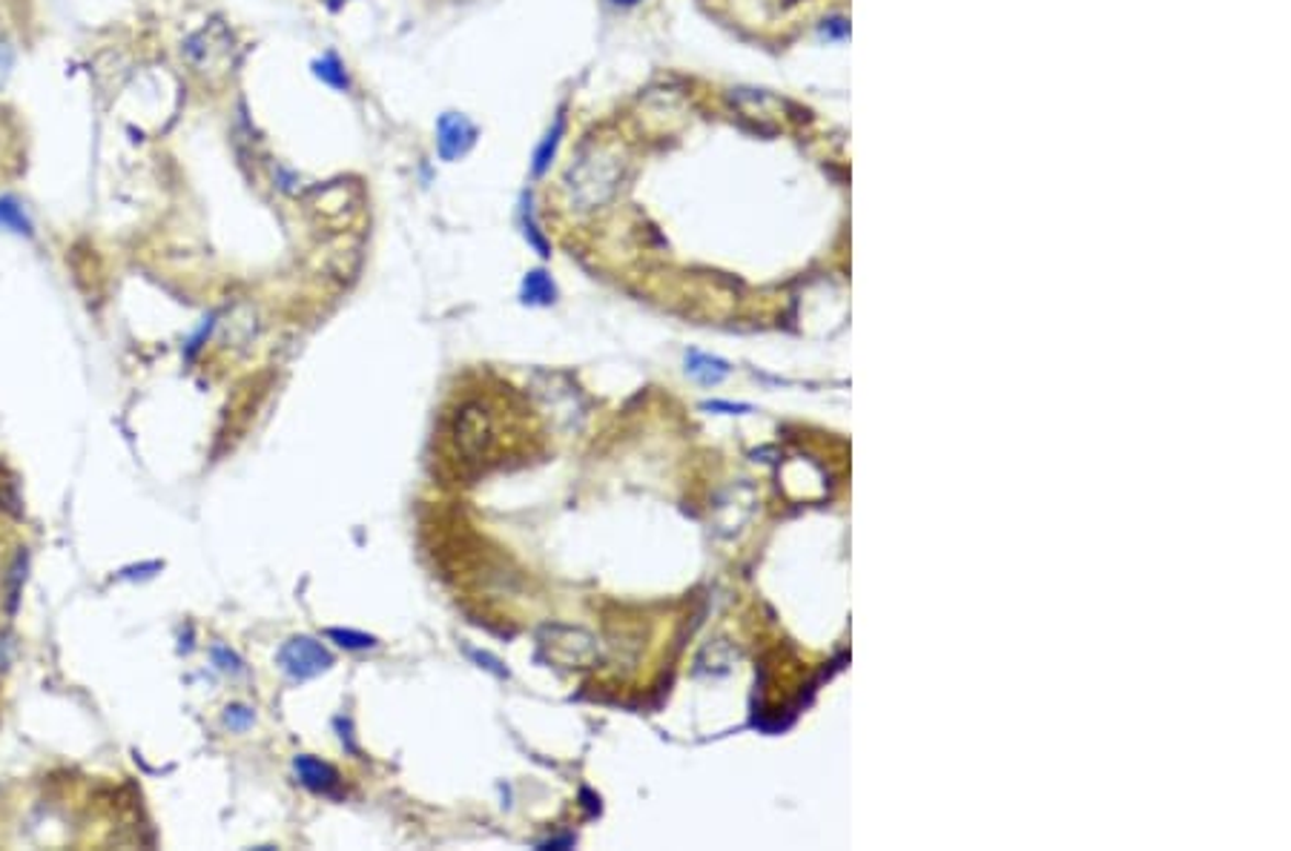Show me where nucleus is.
<instances>
[{
  "instance_id": "7ed1b4c3",
  "label": "nucleus",
  "mask_w": 1291,
  "mask_h": 851,
  "mask_svg": "<svg viewBox=\"0 0 1291 851\" xmlns=\"http://www.w3.org/2000/svg\"><path fill=\"white\" fill-rule=\"evenodd\" d=\"M540 648L549 662L563 668H592L600 657L597 637L572 625H546L540 634Z\"/></svg>"
},
{
  "instance_id": "2eb2a0df",
  "label": "nucleus",
  "mask_w": 1291,
  "mask_h": 851,
  "mask_svg": "<svg viewBox=\"0 0 1291 851\" xmlns=\"http://www.w3.org/2000/svg\"><path fill=\"white\" fill-rule=\"evenodd\" d=\"M327 637L336 639V645L348 648V651H362V648H373V645H377V637L350 628H327Z\"/></svg>"
},
{
  "instance_id": "20e7f679",
  "label": "nucleus",
  "mask_w": 1291,
  "mask_h": 851,
  "mask_svg": "<svg viewBox=\"0 0 1291 851\" xmlns=\"http://www.w3.org/2000/svg\"><path fill=\"white\" fill-rule=\"evenodd\" d=\"M279 666L284 668V674L290 680H313V677L325 674L334 666V654L327 651L325 645L316 643L313 637H293L279 648Z\"/></svg>"
},
{
  "instance_id": "39448f33",
  "label": "nucleus",
  "mask_w": 1291,
  "mask_h": 851,
  "mask_svg": "<svg viewBox=\"0 0 1291 851\" xmlns=\"http://www.w3.org/2000/svg\"><path fill=\"white\" fill-rule=\"evenodd\" d=\"M453 439H457V447H460L462 456L471 462L489 456L494 442H497V436H494V422H491V416L485 413L480 405H465V408L457 413Z\"/></svg>"
},
{
  "instance_id": "dca6fc26",
  "label": "nucleus",
  "mask_w": 1291,
  "mask_h": 851,
  "mask_svg": "<svg viewBox=\"0 0 1291 851\" xmlns=\"http://www.w3.org/2000/svg\"><path fill=\"white\" fill-rule=\"evenodd\" d=\"M252 719H256V714H252V708H247V705L242 703H233L224 708V726L231 728V731L242 734L247 731V728L252 726Z\"/></svg>"
},
{
  "instance_id": "a211bd4d",
  "label": "nucleus",
  "mask_w": 1291,
  "mask_h": 851,
  "mask_svg": "<svg viewBox=\"0 0 1291 851\" xmlns=\"http://www.w3.org/2000/svg\"><path fill=\"white\" fill-rule=\"evenodd\" d=\"M12 69H15V46L9 44V37H0V92L7 89Z\"/></svg>"
},
{
  "instance_id": "412c9836",
  "label": "nucleus",
  "mask_w": 1291,
  "mask_h": 851,
  "mask_svg": "<svg viewBox=\"0 0 1291 851\" xmlns=\"http://www.w3.org/2000/svg\"><path fill=\"white\" fill-rule=\"evenodd\" d=\"M341 3H348V0H330V9H341Z\"/></svg>"
},
{
  "instance_id": "4468645a",
  "label": "nucleus",
  "mask_w": 1291,
  "mask_h": 851,
  "mask_svg": "<svg viewBox=\"0 0 1291 851\" xmlns=\"http://www.w3.org/2000/svg\"><path fill=\"white\" fill-rule=\"evenodd\" d=\"M689 373H692V376H698L700 382H706V385H709V382H720V378L727 376L729 371H727V364L718 362V359H709V355H698V353H695L689 359Z\"/></svg>"
},
{
  "instance_id": "ddd939ff",
  "label": "nucleus",
  "mask_w": 1291,
  "mask_h": 851,
  "mask_svg": "<svg viewBox=\"0 0 1291 851\" xmlns=\"http://www.w3.org/2000/svg\"><path fill=\"white\" fill-rule=\"evenodd\" d=\"M520 222H523V232H526L528 245L537 247V252H540V256H549V245H546V238H542L540 227H537V222H535V209H531V195H523Z\"/></svg>"
},
{
  "instance_id": "9b49d317",
  "label": "nucleus",
  "mask_w": 1291,
  "mask_h": 851,
  "mask_svg": "<svg viewBox=\"0 0 1291 851\" xmlns=\"http://www.w3.org/2000/svg\"><path fill=\"white\" fill-rule=\"evenodd\" d=\"M563 118H557L554 126H551L549 133H546V138L540 141V147H537L535 152V163H531V172H535L537 178L546 175V170L551 167V161H554L557 156V147H560V138H563Z\"/></svg>"
},
{
  "instance_id": "1a4fd4ad",
  "label": "nucleus",
  "mask_w": 1291,
  "mask_h": 851,
  "mask_svg": "<svg viewBox=\"0 0 1291 851\" xmlns=\"http://www.w3.org/2000/svg\"><path fill=\"white\" fill-rule=\"evenodd\" d=\"M313 75L330 89H336V92H348L350 89L348 69H345V64H341L336 53H325L319 60H313Z\"/></svg>"
},
{
  "instance_id": "f3484780",
  "label": "nucleus",
  "mask_w": 1291,
  "mask_h": 851,
  "mask_svg": "<svg viewBox=\"0 0 1291 851\" xmlns=\"http://www.w3.org/2000/svg\"><path fill=\"white\" fill-rule=\"evenodd\" d=\"M213 662L222 674H245V662L224 645H213Z\"/></svg>"
},
{
  "instance_id": "6ab92c4d",
  "label": "nucleus",
  "mask_w": 1291,
  "mask_h": 851,
  "mask_svg": "<svg viewBox=\"0 0 1291 851\" xmlns=\"http://www.w3.org/2000/svg\"><path fill=\"white\" fill-rule=\"evenodd\" d=\"M574 846V837H554V840H546V843H540V849H572Z\"/></svg>"
},
{
  "instance_id": "f03ea898",
  "label": "nucleus",
  "mask_w": 1291,
  "mask_h": 851,
  "mask_svg": "<svg viewBox=\"0 0 1291 851\" xmlns=\"http://www.w3.org/2000/svg\"><path fill=\"white\" fill-rule=\"evenodd\" d=\"M181 55L199 75L218 78V75L231 72L233 55H236V37L222 21H210L199 32L187 37L184 46H181Z\"/></svg>"
},
{
  "instance_id": "423d86ee",
  "label": "nucleus",
  "mask_w": 1291,
  "mask_h": 851,
  "mask_svg": "<svg viewBox=\"0 0 1291 851\" xmlns=\"http://www.w3.org/2000/svg\"><path fill=\"white\" fill-rule=\"evenodd\" d=\"M476 144L474 121L462 112H446L437 121V152L442 161H457L468 156Z\"/></svg>"
},
{
  "instance_id": "aec40b11",
  "label": "nucleus",
  "mask_w": 1291,
  "mask_h": 851,
  "mask_svg": "<svg viewBox=\"0 0 1291 851\" xmlns=\"http://www.w3.org/2000/svg\"><path fill=\"white\" fill-rule=\"evenodd\" d=\"M611 3H615V7L631 9V7H638V3H643V0H611Z\"/></svg>"
},
{
  "instance_id": "6e6552de",
  "label": "nucleus",
  "mask_w": 1291,
  "mask_h": 851,
  "mask_svg": "<svg viewBox=\"0 0 1291 851\" xmlns=\"http://www.w3.org/2000/svg\"><path fill=\"white\" fill-rule=\"evenodd\" d=\"M523 302L537 304V307H549L557 302V287L551 282V275L546 270H531L523 279Z\"/></svg>"
},
{
  "instance_id": "0eeeda50",
  "label": "nucleus",
  "mask_w": 1291,
  "mask_h": 851,
  "mask_svg": "<svg viewBox=\"0 0 1291 851\" xmlns=\"http://www.w3.org/2000/svg\"><path fill=\"white\" fill-rule=\"evenodd\" d=\"M293 769H296L299 783L305 785L307 792L336 794V788H339V774H336V771L330 769L327 763L316 760V757L296 754V760H293Z\"/></svg>"
},
{
  "instance_id": "f257e3e1",
  "label": "nucleus",
  "mask_w": 1291,
  "mask_h": 851,
  "mask_svg": "<svg viewBox=\"0 0 1291 851\" xmlns=\"http://www.w3.org/2000/svg\"><path fill=\"white\" fill-rule=\"evenodd\" d=\"M563 184L569 204L580 213H592L615 195L617 184H620V163L609 152L592 149L565 170Z\"/></svg>"
},
{
  "instance_id": "f8f14e48",
  "label": "nucleus",
  "mask_w": 1291,
  "mask_h": 851,
  "mask_svg": "<svg viewBox=\"0 0 1291 851\" xmlns=\"http://www.w3.org/2000/svg\"><path fill=\"white\" fill-rule=\"evenodd\" d=\"M26 565H30V556H26V551H21V554L15 556V563H12V568H9V579H7V588H9V605H7V611H9V614H15L18 602H21L23 582H26Z\"/></svg>"
},
{
  "instance_id": "9d476101",
  "label": "nucleus",
  "mask_w": 1291,
  "mask_h": 851,
  "mask_svg": "<svg viewBox=\"0 0 1291 851\" xmlns=\"http://www.w3.org/2000/svg\"><path fill=\"white\" fill-rule=\"evenodd\" d=\"M0 230L15 232V236H32L30 215L21 207V201H15L12 195L0 198Z\"/></svg>"
}]
</instances>
